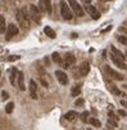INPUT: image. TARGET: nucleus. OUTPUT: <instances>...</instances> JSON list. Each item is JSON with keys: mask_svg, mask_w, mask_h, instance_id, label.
<instances>
[{"mask_svg": "<svg viewBox=\"0 0 127 130\" xmlns=\"http://www.w3.org/2000/svg\"><path fill=\"white\" fill-rule=\"evenodd\" d=\"M61 14L64 19H72V17H73L69 4H67L65 1H61Z\"/></svg>", "mask_w": 127, "mask_h": 130, "instance_id": "1", "label": "nucleus"}, {"mask_svg": "<svg viewBox=\"0 0 127 130\" xmlns=\"http://www.w3.org/2000/svg\"><path fill=\"white\" fill-rule=\"evenodd\" d=\"M68 4H69V6L72 8V12L74 14H77L78 17L84 16V9H82V6L77 3V0H68Z\"/></svg>", "mask_w": 127, "mask_h": 130, "instance_id": "2", "label": "nucleus"}, {"mask_svg": "<svg viewBox=\"0 0 127 130\" xmlns=\"http://www.w3.org/2000/svg\"><path fill=\"white\" fill-rule=\"evenodd\" d=\"M30 16H31V18L36 22V23H40L41 13H40L39 8H37L36 5H33V4H31V6H30Z\"/></svg>", "mask_w": 127, "mask_h": 130, "instance_id": "3", "label": "nucleus"}, {"mask_svg": "<svg viewBox=\"0 0 127 130\" xmlns=\"http://www.w3.org/2000/svg\"><path fill=\"white\" fill-rule=\"evenodd\" d=\"M105 72L108 73L109 77H112L113 80H118V81H122L123 80V75H121L119 72H117L116 70H113V68L109 67V66H105Z\"/></svg>", "mask_w": 127, "mask_h": 130, "instance_id": "4", "label": "nucleus"}, {"mask_svg": "<svg viewBox=\"0 0 127 130\" xmlns=\"http://www.w3.org/2000/svg\"><path fill=\"white\" fill-rule=\"evenodd\" d=\"M16 17H17V21H18V23L21 25V27L22 28H28L30 27V21H27L26 18H25V16L22 14V12L21 10H17V14H16Z\"/></svg>", "mask_w": 127, "mask_h": 130, "instance_id": "5", "label": "nucleus"}, {"mask_svg": "<svg viewBox=\"0 0 127 130\" xmlns=\"http://www.w3.org/2000/svg\"><path fill=\"white\" fill-rule=\"evenodd\" d=\"M86 12L90 14V17H91L93 19H99V18H100V13H99V10L96 9L94 5H91V4L86 5Z\"/></svg>", "mask_w": 127, "mask_h": 130, "instance_id": "6", "label": "nucleus"}, {"mask_svg": "<svg viewBox=\"0 0 127 130\" xmlns=\"http://www.w3.org/2000/svg\"><path fill=\"white\" fill-rule=\"evenodd\" d=\"M55 76H57V80L61 82L62 85H67V84H68V76H67L65 72L58 70V71H55Z\"/></svg>", "mask_w": 127, "mask_h": 130, "instance_id": "7", "label": "nucleus"}, {"mask_svg": "<svg viewBox=\"0 0 127 130\" xmlns=\"http://www.w3.org/2000/svg\"><path fill=\"white\" fill-rule=\"evenodd\" d=\"M74 62H76V58H74V56L71 54V53H68V54H65L64 62H62V66H63V68H68V67L72 66Z\"/></svg>", "mask_w": 127, "mask_h": 130, "instance_id": "8", "label": "nucleus"}, {"mask_svg": "<svg viewBox=\"0 0 127 130\" xmlns=\"http://www.w3.org/2000/svg\"><path fill=\"white\" fill-rule=\"evenodd\" d=\"M18 34V27L16 25H8V27H6V40H9L10 37H13L14 35Z\"/></svg>", "mask_w": 127, "mask_h": 130, "instance_id": "9", "label": "nucleus"}, {"mask_svg": "<svg viewBox=\"0 0 127 130\" xmlns=\"http://www.w3.org/2000/svg\"><path fill=\"white\" fill-rule=\"evenodd\" d=\"M110 59L113 61V63L117 66V67H119V68H122V70H126L127 68V66H126V63L123 62V59H121V58H118V57H116L114 54H112L110 56Z\"/></svg>", "mask_w": 127, "mask_h": 130, "instance_id": "10", "label": "nucleus"}, {"mask_svg": "<svg viewBox=\"0 0 127 130\" xmlns=\"http://www.w3.org/2000/svg\"><path fill=\"white\" fill-rule=\"evenodd\" d=\"M30 95L32 99H37V85L35 80H30Z\"/></svg>", "mask_w": 127, "mask_h": 130, "instance_id": "11", "label": "nucleus"}, {"mask_svg": "<svg viewBox=\"0 0 127 130\" xmlns=\"http://www.w3.org/2000/svg\"><path fill=\"white\" fill-rule=\"evenodd\" d=\"M89 72H90V65H89V62H84L80 66V73L81 76H86Z\"/></svg>", "mask_w": 127, "mask_h": 130, "instance_id": "12", "label": "nucleus"}, {"mask_svg": "<svg viewBox=\"0 0 127 130\" xmlns=\"http://www.w3.org/2000/svg\"><path fill=\"white\" fill-rule=\"evenodd\" d=\"M18 70L16 67H13L10 70V84L12 85H16V77H18Z\"/></svg>", "mask_w": 127, "mask_h": 130, "instance_id": "13", "label": "nucleus"}, {"mask_svg": "<svg viewBox=\"0 0 127 130\" xmlns=\"http://www.w3.org/2000/svg\"><path fill=\"white\" fill-rule=\"evenodd\" d=\"M18 88L21 90H25L26 89V86H25V76H23V73H22V72L18 73Z\"/></svg>", "mask_w": 127, "mask_h": 130, "instance_id": "14", "label": "nucleus"}, {"mask_svg": "<svg viewBox=\"0 0 127 130\" xmlns=\"http://www.w3.org/2000/svg\"><path fill=\"white\" fill-rule=\"evenodd\" d=\"M77 116H78V113H77L76 111H68V112L65 113V116H64V117L68 120V121H73Z\"/></svg>", "mask_w": 127, "mask_h": 130, "instance_id": "15", "label": "nucleus"}, {"mask_svg": "<svg viewBox=\"0 0 127 130\" xmlns=\"http://www.w3.org/2000/svg\"><path fill=\"white\" fill-rule=\"evenodd\" d=\"M44 32H45L49 37H50V39H55V31H54V30L53 28H51V27H45V28H44Z\"/></svg>", "mask_w": 127, "mask_h": 130, "instance_id": "16", "label": "nucleus"}, {"mask_svg": "<svg viewBox=\"0 0 127 130\" xmlns=\"http://www.w3.org/2000/svg\"><path fill=\"white\" fill-rule=\"evenodd\" d=\"M80 93H81V85H80V84H78V85H74L72 88V90H71V95L72 97H78Z\"/></svg>", "mask_w": 127, "mask_h": 130, "instance_id": "17", "label": "nucleus"}, {"mask_svg": "<svg viewBox=\"0 0 127 130\" xmlns=\"http://www.w3.org/2000/svg\"><path fill=\"white\" fill-rule=\"evenodd\" d=\"M110 49H112V54H114L116 57L121 58V59H125V56H123V53H122L121 50H118V49H117L116 47H112Z\"/></svg>", "mask_w": 127, "mask_h": 130, "instance_id": "18", "label": "nucleus"}, {"mask_svg": "<svg viewBox=\"0 0 127 130\" xmlns=\"http://www.w3.org/2000/svg\"><path fill=\"white\" fill-rule=\"evenodd\" d=\"M6 31V25H5V18L0 16V34H4Z\"/></svg>", "mask_w": 127, "mask_h": 130, "instance_id": "19", "label": "nucleus"}, {"mask_svg": "<svg viewBox=\"0 0 127 130\" xmlns=\"http://www.w3.org/2000/svg\"><path fill=\"white\" fill-rule=\"evenodd\" d=\"M42 1H44V5H45L46 13L51 14V12H53V8H51V1H50V0H42Z\"/></svg>", "mask_w": 127, "mask_h": 130, "instance_id": "20", "label": "nucleus"}, {"mask_svg": "<svg viewBox=\"0 0 127 130\" xmlns=\"http://www.w3.org/2000/svg\"><path fill=\"white\" fill-rule=\"evenodd\" d=\"M89 122H90L93 126H95V128H100V126H101V122H100L98 119H96V117H91L90 120H89Z\"/></svg>", "mask_w": 127, "mask_h": 130, "instance_id": "21", "label": "nucleus"}, {"mask_svg": "<svg viewBox=\"0 0 127 130\" xmlns=\"http://www.w3.org/2000/svg\"><path fill=\"white\" fill-rule=\"evenodd\" d=\"M51 59H53L55 63H61V65H62V62H63V61H62V57L59 56L58 53H53V54H51Z\"/></svg>", "mask_w": 127, "mask_h": 130, "instance_id": "22", "label": "nucleus"}, {"mask_svg": "<svg viewBox=\"0 0 127 130\" xmlns=\"http://www.w3.org/2000/svg\"><path fill=\"white\" fill-rule=\"evenodd\" d=\"M109 89H110V91H112V93H113V94H116V95H123V94H122V91L119 90L117 86H114V85H110V86H109Z\"/></svg>", "mask_w": 127, "mask_h": 130, "instance_id": "23", "label": "nucleus"}, {"mask_svg": "<svg viewBox=\"0 0 127 130\" xmlns=\"http://www.w3.org/2000/svg\"><path fill=\"white\" fill-rule=\"evenodd\" d=\"M117 40L121 43L122 45H126V47H127V36H125V35H118L117 36Z\"/></svg>", "mask_w": 127, "mask_h": 130, "instance_id": "24", "label": "nucleus"}, {"mask_svg": "<svg viewBox=\"0 0 127 130\" xmlns=\"http://www.w3.org/2000/svg\"><path fill=\"white\" fill-rule=\"evenodd\" d=\"M13 110H14V103L13 102H10V103H8V104H6V107H5V112L6 113H12L13 112Z\"/></svg>", "mask_w": 127, "mask_h": 130, "instance_id": "25", "label": "nucleus"}, {"mask_svg": "<svg viewBox=\"0 0 127 130\" xmlns=\"http://www.w3.org/2000/svg\"><path fill=\"white\" fill-rule=\"evenodd\" d=\"M108 125H109V126H113V128H118V121L109 117V119H108Z\"/></svg>", "mask_w": 127, "mask_h": 130, "instance_id": "26", "label": "nucleus"}, {"mask_svg": "<svg viewBox=\"0 0 127 130\" xmlns=\"http://www.w3.org/2000/svg\"><path fill=\"white\" fill-rule=\"evenodd\" d=\"M21 59V56H9L8 57V61L9 62H16V61Z\"/></svg>", "mask_w": 127, "mask_h": 130, "instance_id": "27", "label": "nucleus"}, {"mask_svg": "<svg viewBox=\"0 0 127 130\" xmlns=\"http://www.w3.org/2000/svg\"><path fill=\"white\" fill-rule=\"evenodd\" d=\"M87 117H89V112H87V111H85V112H82V113H81V120L84 121V122L87 121Z\"/></svg>", "mask_w": 127, "mask_h": 130, "instance_id": "28", "label": "nucleus"}, {"mask_svg": "<svg viewBox=\"0 0 127 130\" xmlns=\"http://www.w3.org/2000/svg\"><path fill=\"white\" fill-rule=\"evenodd\" d=\"M39 10H40V12H46V10H45V5H44V1H42V0H40V1H39Z\"/></svg>", "mask_w": 127, "mask_h": 130, "instance_id": "29", "label": "nucleus"}, {"mask_svg": "<svg viewBox=\"0 0 127 130\" xmlns=\"http://www.w3.org/2000/svg\"><path fill=\"white\" fill-rule=\"evenodd\" d=\"M74 104H76V106H82V104H84V99H82V98H78L77 101L74 102Z\"/></svg>", "mask_w": 127, "mask_h": 130, "instance_id": "30", "label": "nucleus"}, {"mask_svg": "<svg viewBox=\"0 0 127 130\" xmlns=\"http://www.w3.org/2000/svg\"><path fill=\"white\" fill-rule=\"evenodd\" d=\"M118 115H119V116H122V117H126L127 116L126 111H123V110H118Z\"/></svg>", "mask_w": 127, "mask_h": 130, "instance_id": "31", "label": "nucleus"}, {"mask_svg": "<svg viewBox=\"0 0 127 130\" xmlns=\"http://www.w3.org/2000/svg\"><path fill=\"white\" fill-rule=\"evenodd\" d=\"M1 97H3V99H4V101H5V99H8L9 94L6 93V91H3V93H1Z\"/></svg>", "mask_w": 127, "mask_h": 130, "instance_id": "32", "label": "nucleus"}, {"mask_svg": "<svg viewBox=\"0 0 127 130\" xmlns=\"http://www.w3.org/2000/svg\"><path fill=\"white\" fill-rule=\"evenodd\" d=\"M121 104H122L123 107H126V108H127V102H126V101H121Z\"/></svg>", "mask_w": 127, "mask_h": 130, "instance_id": "33", "label": "nucleus"}, {"mask_svg": "<svg viewBox=\"0 0 127 130\" xmlns=\"http://www.w3.org/2000/svg\"><path fill=\"white\" fill-rule=\"evenodd\" d=\"M84 3H85L86 5H89V4H90V0H84Z\"/></svg>", "mask_w": 127, "mask_h": 130, "instance_id": "34", "label": "nucleus"}, {"mask_svg": "<svg viewBox=\"0 0 127 130\" xmlns=\"http://www.w3.org/2000/svg\"><path fill=\"white\" fill-rule=\"evenodd\" d=\"M101 1H110V0H101Z\"/></svg>", "mask_w": 127, "mask_h": 130, "instance_id": "35", "label": "nucleus"}, {"mask_svg": "<svg viewBox=\"0 0 127 130\" xmlns=\"http://www.w3.org/2000/svg\"><path fill=\"white\" fill-rule=\"evenodd\" d=\"M87 130H93V129H90V128H89V129H87Z\"/></svg>", "mask_w": 127, "mask_h": 130, "instance_id": "36", "label": "nucleus"}, {"mask_svg": "<svg viewBox=\"0 0 127 130\" xmlns=\"http://www.w3.org/2000/svg\"><path fill=\"white\" fill-rule=\"evenodd\" d=\"M125 88H126V89H127V85H125Z\"/></svg>", "mask_w": 127, "mask_h": 130, "instance_id": "37", "label": "nucleus"}, {"mask_svg": "<svg viewBox=\"0 0 127 130\" xmlns=\"http://www.w3.org/2000/svg\"><path fill=\"white\" fill-rule=\"evenodd\" d=\"M126 57H127V52H126Z\"/></svg>", "mask_w": 127, "mask_h": 130, "instance_id": "38", "label": "nucleus"}, {"mask_svg": "<svg viewBox=\"0 0 127 130\" xmlns=\"http://www.w3.org/2000/svg\"><path fill=\"white\" fill-rule=\"evenodd\" d=\"M126 25H127V21H126Z\"/></svg>", "mask_w": 127, "mask_h": 130, "instance_id": "39", "label": "nucleus"}, {"mask_svg": "<svg viewBox=\"0 0 127 130\" xmlns=\"http://www.w3.org/2000/svg\"><path fill=\"white\" fill-rule=\"evenodd\" d=\"M0 75H1V72H0Z\"/></svg>", "mask_w": 127, "mask_h": 130, "instance_id": "40", "label": "nucleus"}]
</instances>
